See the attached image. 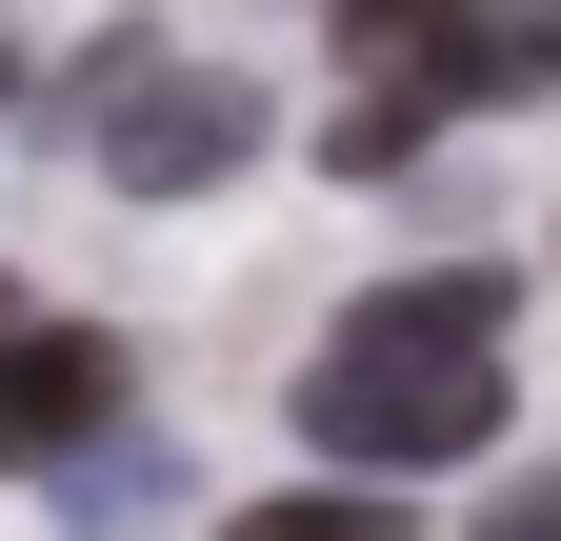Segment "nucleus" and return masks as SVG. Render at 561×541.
Wrapping results in <instances>:
<instances>
[{
    "label": "nucleus",
    "mask_w": 561,
    "mask_h": 541,
    "mask_svg": "<svg viewBox=\"0 0 561 541\" xmlns=\"http://www.w3.org/2000/svg\"><path fill=\"white\" fill-rule=\"evenodd\" d=\"M502 261H442V281H381L341 342L301 361V441L362 461V482H421V461H481L502 441Z\"/></svg>",
    "instance_id": "obj_1"
},
{
    "label": "nucleus",
    "mask_w": 561,
    "mask_h": 541,
    "mask_svg": "<svg viewBox=\"0 0 561 541\" xmlns=\"http://www.w3.org/2000/svg\"><path fill=\"white\" fill-rule=\"evenodd\" d=\"M60 141L121 200H201L221 161H261V81H221V60H181V41H101V81L60 101Z\"/></svg>",
    "instance_id": "obj_2"
},
{
    "label": "nucleus",
    "mask_w": 561,
    "mask_h": 541,
    "mask_svg": "<svg viewBox=\"0 0 561 541\" xmlns=\"http://www.w3.org/2000/svg\"><path fill=\"white\" fill-rule=\"evenodd\" d=\"M121 342H101V321H21V342H0V461H41V482H60V461H81L101 422H121Z\"/></svg>",
    "instance_id": "obj_3"
},
{
    "label": "nucleus",
    "mask_w": 561,
    "mask_h": 541,
    "mask_svg": "<svg viewBox=\"0 0 561 541\" xmlns=\"http://www.w3.org/2000/svg\"><path fill=\"white\" fill-rule=\"evenodd\" d=\"M341 60L421 101H481V0H341Z\"/></svg>",
    "instance_id": "obj_4"
},
{
    "label": "nucleus",
    "mask_w": 561,
    "mask_h": 541,
    "mask_svg": "<svg viewBox=\"0 0 561 541\" xmlns=\"http://www.w3.org/2000/svg\"><path fill=\"white\" fill-rule=\"evenodd\" d=\"M221 541H421V521H401V502L362 482V461H341V482H301V502H241Z\"/></svg>",
    "instance_id": "obj_5"
},
{
    "label": "nucleus",
    "mask_w": 561,
    "mask_h": 541,
    "mask_svg": "<svg viewBox=\"0 0 561 541\" xmlns=\"http://www.w3.org/2000/svg\"><path fill=\"white\" fill-rule=\"evenodd\" d=\"M421 120H442L421 81H362V101H341V141H321V161H341V181H401V161H421Z\"/></svg>",
    "instance_id": "obj_6"
},
{
    "label": "nucleus",
    "mask_w": 561,
    "mask_h": 541,
    "mask_svg": "<svg viewBox=\"0 0 561 541\" xmlns=\"http://www.w3.org/2000/svg\"><path fill=\"white\" fill-rule=\"evenodd\" d=\"M561 81V0H481V101H541Z\"/></svg>",
    "instance_id": "obj_7"
},
{
    "label": "nucleus",
    "mask_w": 561,
    "mask_h": 541,
    "mask_svg": "<svg viewBox=\"0 0 561 541\" xmlns=\"http://www.w3.org/2000/svg\"><path fill=\"white\" fill-rule=\"evenodd\" d=\"M461 541H561V461H522V482H502V502H481Z\"/></svg>",
    "instance_id": "obj_8"
},
{
    "label": "nucleus",
    "mask_w": 561,
    "mask_h": 541,
    "mask_svg": "<svg viewBox=\"0 0 561 541\" xmlns=\"http://www.w3.org/2000/svg\"><path fill=\"white\" fill-rule=\"evenodd\" d=\"M0 342H21V301H0Z\"/></svg>",
    "instance_id": "obj_9"
},
{
    "label": "nucleus",
    "mask_w": 561,
    "mask_h": 541,
    "mask_svg": "<svg viewBox=\"0 0 561 541\" xmlns=\"http://www.w3.org/2000/svg\"><path fill=\"white\" fill-rule=\"evenodd\" d=\"M0 81H21V60H0Z\"/></svg>",
    "instance_id": "obj_10"
}]
</instances>
